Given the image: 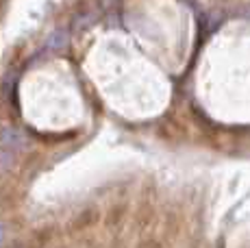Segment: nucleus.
I'll list each match as a JSON object with an SVG mask.
<instances>
[{
	"label": "nucleus",
	"instance_id": "nucleus-2",
	"mask_svg": "<svg viewBox=\"0 0 250 248\" xmlns=\"http://www.w3.org/2000/svg\"><path fill=\"white\" fill-rule=\"evenodd\" d=\"M2 242H4V227L0 224V244H2Z\"/></svg>",
	"mask_w": 250,
	"mask_h": 248
},
{
	"label": "nucleus",
	"instance_id": "nucleus-1",
	"mask_svg": "<svg viewBox=\"0 0 250 248\" xmlns=\"http://www.w3.org/2000/svg\"><path fill=\"white\" fill-rule=\"evenodd\" d=\"M46 48L52 52H61L63 48H68V31L63 28H55L46 40Z\"/></svg>",
	"mask_w": 250,
	"mask_h": 248
}]
</instances>
